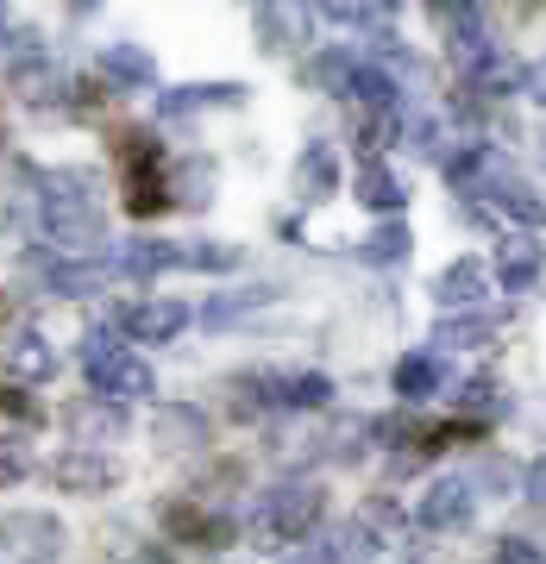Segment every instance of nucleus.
Here are the masks:
<instances>
[{"instance_id": "2", "label": "nucleus", "mask_w": 546, "mask_h": 564, "mask_svg": "<svg viewBox=\"0 0 546 564\" xmlns=\"http://www.w3.org/2000/svg\"><path fill=\"white\" fill-rule=\"evenodd\" d=\"M120 163H126V214L132 220H151V214H163V207L176 202L170 195V170L176 163L163 158V144L151 139V132H120Z\"/></svg>"}, {"instance_id": "31", "label": "nucleus", "mask_w": 546, "mask_h": 564, "mask_svg": "<svg viewBox=\"0 0 546 564\" xmlns=\"http://www.w3.org/2000/svg\"><path fill=\"white\" fill-rule=\"evenodd\" d=\"M433 345H440V351H471V345H490V321H484V314L440 321V326H433Z\"/></svg>"}, {"instance_id": "30", "label": "nucleus", "mask_w": 546, "mask_h": 564, "mask_svg": "<svg viewBox=\"0 0 546 564\" xmlns=\"http://www.w3.org/2000/svg\"><path fill=\"white\" fill-rule=\"evenodd\" d=\"M270 295H277V289H233V295H214V302L202 307V321L207 326H233L239 321V314H251V307H270Z\"/></svg>"}, {"instance_id": "32", "label": "nucleus", "mask_w": 546, "mask_h": 564, "mask_svg": "<svg viewBox=\"0 0 546 564\" xmlns=\"http://www.w3.org/2000/svg\"><path fill=\"white\" fill-rule=\"evenodd\" d=\"M408 251H415V239H408V226H403V220L377 226V232L364 239V258H371V263H403Z\"/></svg>"}, {"instance_id": "3", "label": "nucleus", "mask_w": 546, "mask_h": 564, "mask_svg": "<svg viewBox=\"0 0 546 564\" xmlns=\"http://www.w3.org/2000/svg\"><path fill=\"white\" fill-rule=\"evenodd\" d=\"M82 370H88V389H95L101 402H114V408L139 402V395H151V389H158L151 364L132 358V351H126V345H114L107 333H88V339H82Z\"/></svg>"}, {"instance_id": "29", "label": "nucleus", "mask_w": 546, "mask_h": 564, "mask_svg": "<svg viewBox=\"0 0 546 564\" xmlns=\"http://www.w3.org/2000/svg\"><path fill=\"white\" fill-rule=\"evenodd\" d=\"M471 88H478V95H515V88H527V69L515 57H503V51H496L490 63H478V69H471Z\"/></svg>"}, {"instance_id": "27", "label": "nucleus", "mask_w": 546, "mask_h": 564, "mask_svg": "<svg viewBox=\"0 0 546 564\" xmlns=\"http://www.w3.org/2000/svg\"><path fill=\"white\" fill-rule=\"evenodd\" d=\"M321 545H326V558H333V564H371V558H377V533H371L364 521L333 527Z\"/></svg>"}, {"instance_id": "21", "label": "nucleus", "mask_w": 546, "mask_h": 564, "mask_svg": "<svg viewBox=\"0 0 546 564\" xmlns=\"http://www.w3.org/2000/svg\"><path fill=\"white\" fill-rule=\"evenodd\" d=\"M226 395H233V414H264V408H283V377L277 370H245V377H233L226 383Z\"/></svg>"}, {"instance_id": "1", "label": "nucleus", "mask_w": 546, "mask_h": 564, "mask_svg": "<svg viewBox=\"0 0 546 564\" xmlns=\"http://www.w3.org/2000/svg\"><path fill=\"white\" fill-rule=\"evenodd\" d=\"M95 195H101V182L88 170H44L39 176V220L57 251H95L107 239V220H101Z\"/></svg>"}, {"instance_id": "5", "label": "nucleus", "mask_w": 546, "mask_h": 564, "mask_svg": "<svg viewBox=\"0 0 546 564\" xmlns=\"http://www.w3.org/2000/svg\"><path fill=\"white\" fill-rule=\"evenodd\" d=\"M321 508H326L321 484L296 477V484H277L270 496H264L258 521H264V533H270V540H308V533L321 527Z\"/></svg>"}, {"instance_id": "11", "label": "nucleus", "mask_w": 546, "mask_h": 564, "mask_svg": "<svg viewBox=\"0 0 546 564\" xmlns=\"http://www.w3.org/2000/svg\"><path fill=\"white\" fill-rule=\"evenodd\" d=\"M163 527H170V540H182V545H207V552H221V545L233 540V521H226V514H207V508H195L189 496L163 502Z\"/></svg>"}, {"instance_id": "41", "label": "nucleus", "mask_w": 546, "mask_h": 564, "mask_svg": "<svg viewBox=\"0 0 546 564\" xmlns=\"http://www.w3.org/2000/svg\"><path fill=\"white\" fill-rule=\"evenodd\" d=\"M515 484V470H508L503 458H490V464H478V489H508Z\"/></svg>"}, {"instance_id": "13", "label": "nucleus", "mask_w": 546, "mask_h": 564, "mask_svg": "<svg viewBox=\"0 0 546 564\" xmlns=\"http://www.w3.org/2000/svg\"><path fill=\"white\" fill-rule=\"evenodd\" d=\"M490 295V270L478 258H459V263H446L440 276H433V302L446 307V314H465V307H484Z\"/></svg>"}, {"instance_id": "33", "label": "nucleus", "mask_w": 546, "mask_h": 564, "mask_svg": "<svg viewBox=\"0 0 546 564\" xmlns=\"http://www.w3.org/2000/svg\"><path fill=\"white\" fill-rule=\"evenodd\" d=\"M333 402V383L321 370H302V377H283V408H326Z\"/></svg>"}, {"instance_id": "19", "label": "nucleus", "mask_w": 546, "mask_h": 564, "mask_svg": "<svg viewBox=\"0 0 546 564\" xmlns=\"http://www.w3.org/2000/svg\"><path fill=\"white\" fill-rule=\"evenodd\" d=\"M13 88H20V101L32 107H57L76 95V82L63 76V69H51V63H13Z\"/></svg>"}, {"instance_id": "20", "label": "nucleus", "mask_w": 546, "mask_h": 564, "mask_svg": "<svg viewBox=\"0 0 546 564\" xmlns=\"http://www.w3.org/2000/svg\"><path fill=\"white\" fill-rule=\"evenodd\" d=\"M101 76L107 82H120V88H151L158 82V63H151V51L144 44H107L101 51Z\"/></svg>"}, {"instance_id": "37", "label": "nucleus", "mask_w": 546, "mask_h": 564, "mask_svg": "<svg viewBox=\"0 0 546 564\" xmlns=\"http://www.w3.org/2000/svg\"><path fill=\"white\" fill-rule=\"evenodd\" d=\"M389 13H396V7H358V0L326 7V20H340V25H389Z\"/></svg>"}, {"instance_id": "23", "label": "nucleus", "mask_w": 546, "mask_h": 564, "mask_svg": "<svg viewBox=\"0 0 546 564\" xmlns=\"http://www.w3.org/2000/svg\"><path fill=\"white\" fill-rule=\"evenodd\" d=\"M151 433H158L163 452H195V445H207V421H202V408H158Z\"/></svg>"}, {"instance_id": "22", "label": "nucleus", "mask_w": 546, "mask_h": 564, "mask_svg": "<svg viewBox=\"0 0 546 564\" xmlns=\"http://www.w3.org/2000/svg\"><path fill=\"white\" fill-rule=\"evenodd\" d=\"M546 251L527 232H515V239L496 245V276H503V289H534V276H540Z\"/></svg>"}, {"instance_id": "38", "label": "nucleus", "mask_w": 546, "mask_h": 564, "mask_svg": "<svg viewBox=\"0 0 546 564\" xmlns=\"http://www.w3.org/2000/svg\"><path fill=\"white\" fill-rule=\"evenodd\" d=\"M408 139H415V151H421V158H440V163H446V132H440V120H415V126H408Z\"/></svg>"}, {"instance_id": "18", "label": "nucleus", "mask_w": 546, "mask_h": 564, "mask_svg": "<svg viewBox=\"0 0 546 564\" xmlns=\"http://www.w3.org/2000/svg\"><path fill=\"white\" fill-rule=\"evenodd\" d=\"M114 270L120 276H163V270H182V245L170 239H132L114 251Z\"/></svg>"}, {"instance_id": "25", "label": "nucleus", "mask_w": 546, "mask_h": 564, "mask_svg": "<svg viewBox=\"0 0 546 564\" xmlns=\"http://www.w3.org/2000/svg\"><path fill=\"white\" fill-rule=\"evenodd\" d=\"M251 20H258L264 51H296V44H302V32H308V13H302V7H258Z\"/></svg>"}, {"instance_id": "7", "label": "nucleus", "mask_w": 546, "mask_h": 564, "mask_svg": "<svg viewBox=\"0 0 546 564\" xmlns=\"http://www.w3.org/2000/svg\"><path fill=\"white\" fill-rule=\"evenodd\" d=\"M63 426H69V445L76 452H101L126 433V408L101 402V395H82V402L63 408Z\"/></svg>"}, {"instance_id": "34", "label": "nucleus", "mask_w": 546, "mask_h": 564, "mask_svg": "<svg viewBox=\"0 0 546 564\" xmlns=\"http://www.w3.org/2000/svg\"><path fill=\"white\" fill-rule=\"evenodd\" d=\"M308 76L321 82V88H333V95H345V88H352V76H358V57H352V51H321Z\"/></svg>"}, {"instance_id": "28", "label": "nucleus", "mask_w": 546, "mask_h": 564, "mask_svg": "<svg viewBox=\"0 0 546 564\" xmlns=\"http://www.w3.org/2000/svg\"><path fill=\"white\" fill-rule=\"evenodd\" d=\"M170 195H176L182 207H207L214 202V163L207 158H189L170 170Z\"/></svg>"}, {"instance_id": "17", "label": "nucleus", "mask_w": 546, "mask_h": 564, "mask_svg": "<svg viewBox=\"0 0 546 564\" xmlns=\"http://www.w3.org/2000/svg\"><path fill=\"white\" fill-rule=\"evenodd\" d=\"M340 188V158H333V144H308L302 158H296V202H326Z\"/></svg>"}, {"instance_id": "12", "label": "nucleus", "mask_w": 546, "mask_h": 564, "mask_svg": "<svg viewBox=\"0 0 546 564\" xmlns=\"http://www.w3.org/2000/svg\"><path fill=\"white\" fill-rule=\"evenodd\" d=\"M471 514H478V496H471L465 477H440V484L421 496V508H415V521L433 527V533H452V527H465Z\"/></svg>"}, {"instance_id": "42", "label": "nucleus", "mask_w": 546, "mask_h": 564, "mask_svg": "<svg viewBox=\"0 0 546 564\" xmlns=\"http://www.w3.org/2000/svg\"><path fill=\"white\" fill-rule=\"evenodd\" d=\"M459 408H471V414H478V408H496V383H484V377H478V383H465Z\"/></svg>"}, {"instance_id": "47", "label": "nucleus", "mask_w": 546, "mask_h": 564, "mask_svg": "<svg viewBox=\"0 0 546 564\" xmlns=\"http://www.w3.org/2000/svg\"><path fill=\"white\" fill-rule=\"evenodd\" d=\"M7 226H13V220H7V214H0V239H7Z\"/></svg>"}, {"instance_id": "4", "label": "nucleus", "mask_w": 546, "mask_h": 564, "mask_svg": "<svg viewBox=\"0 0 546 564\" xmlns=\"http://www.w3.org/2000/svg\"><path fill=\"white\" fill-rule=\"evenodd\" d=\"M63 521L44 508H7L0 514V552L20 564H57L63 558Z\"/></svg>"}, {"instance_id": "24", "label": "nucleus", "mask_w": 546, "mask_h": 564, "mask_svg": "<svg viewBox=\"0 0 546 564\" xmlns=\"http://www.w3.org/2000/svg\"><path fill=\"white\" fill-rule=\"evenodd\" d=\"M358 202L371 207V214H403V202H408V195H403V176H396L389 163L371 158V163L358 170Z\"/></svg>"}, {"instance_id": "8", "label": "nucleus", "mask_w": 546, "mask_h": 564, "mask_svg": "<svg viewBox=\"0 0 546 564\" xmlns=\"http://www.w3.org/2000/svg\"><path fill=\"white\" fill-rule=\"evenodd\" d=\"M51 484L63 489V496H107V489L120 484V464L107 458V452H63L57 464H51Z\"/></svg>"}, {"instance_id": "43", "label": "nucleus", "mask_w": 546, "mask_h": 564, "mask_svg": "<svg viewBox=\"0 0 546 564\" xmlns=\"http://www.w3.org/2000/svg\"><path fill=\"white\" fill-rule=\"evenodd\" d=\"M527 502H540V508H546V458H540V464H527Z\"/></svg>"}, {"instance_id": "9", "label": "nucleus", "mask_w": 546, "mask_h": 564, "mask_svg": "<svg viewBox=\"0 0 546 564\" xmlns=\"http://www.w3.org/2000/svg\"><path fill=\"white\" fill-rule=\"evenodd\" d=\"M478 182H484V195H490V207H503L508 220H522V226H540L546 220V202L527 188L508 163H496V158H484V170H478Z\"/></svg>"}, {"instance_id": "6", "label": "nucleus", "mask_w": 546, "mask_h": 564, "mask_svg": "<svg viewBox=\"0 0 546 564\" xmlns=\"http://www.w3.org/2000/svg\"><path fill=\"white\" fill-rule=\"evenodd\" d=\"M433 20L446 25V51H452V63H459V69H478V63L496 57V44H490V32H484V7L446 0V7H433Z\"/></svg>"}, {"instance_id": "15", "label": "nucleus", "mask_w": 546, "mask_h": 564, "mask_svg": "<svg viewBox=\"0 0 546 564\" xmlns=\"http://www.w3.org/2000/svg\"><path fill=\"white\" fill-rule=\"evenodd\" d=\"M7 370H13V383H51V377H57V351H51V339H44V333H32V326H25V333H13V339H7Z\"/></svg>"}, {"instance_id": "26", "label": "nucleus", "mask_w": 546, "mask_h": 564, "mask_svg": "<svg viewBox=\"0 0 546 564\" xmlns=\"http://www.w3.org/2000/svg\"><path fill=\"white\" fill-rule=\"evenodd\" d=\"M440 383H446V370H440L433 351H408V358L396 364V395H403V402H427Z\"/></svg>"}, {"instance_id": "35", "label": "nucleus", "mask_w": 546, "mask_h": 564, "mask_svg": "<svg viewBox=\"0 0 546 564\" xmlns=\"http://www.w3.org/2000/svg\"><path fill=\"white\" fill-rule=\"evenodd\" d=\"M25 477H32V445H25L20 433H7V440H0V489L25 484Z\"/></svg>"}, {"instance_id": "16", "label": "nucleus", "mask_w": 546, "mask_h": 564, "mask_svg": "<svg viewBox=\"0 0 546 564\" xmlns=\"http://www.w3.org/2000/svg\"><path fill=\"white\" fill-rule=\"evenodd\" d=\"M120 276L114 270V258H63V263H51V295H101L107 282Z\"/></svg>"}, {"instance_id": "14", "label": "nucleus", "mask_w": 546, "mask_h": 564, "mask_svg": "<svg viewBox=\"0 0 546 564\" xmlns=\"http://www.w3.org/2000/svg\"><path fill=\"white\" fill-rule=\"evenodd\" d=\"M245 82H189V88H170L158 101L163 120H189V113H207V107H239Z\"/></svg>"}, {"instance_id": "39", "label": "nucleus", "mask_w": 546, "mask_h": 564, "mask_svg": "<svg viewBox=\"0 0 546 564\" xmlns=\"http://www.w3.org/2000/svg\"><path fill=\"white\" fill-rule=\"evenodd\" d=\"M496 564H546V552L534 540H515L508 533V540H496Z\"/></svg>"}, {"instance_id": "45", "label": "nucleus", "mask_w": 546, "mask_h": 564, "mask_svg": "<svg viewBox=\"0 0 546 564\" xmlns=\"http://www.w3.org/2000/svg\"><path fill=\"white\" fill-rule=\"evenodd\" d=\"M283 564H333V558H326V545H308V552H296V558H283Z\"/></svg>"}, {"instance_id": "44", "label": "nucleus", "mask_w": 546, "mask_h": 564, "mask_svg": "<svg viewBox=\"0 0 546 564\" xmlns=\"http://www.w3.org/2000/svg\"><path fill=\"white\" fill-rule=\"evenodd\" d=\"M527 95L546 107V63H534V69H527Z\"/></svg>"}, {"instance_id": "46", "label": "nucleus", "mask_w": 546, "mask_h": 564, "mask_svg": "<svg viewBox=\"0 0 546 564\" xmlns=\"http://www.w3.org/2000/svg\"><path fill=\"white\" fill-rule=\"evenodd\" d=\"M7 44H39V39H32V32H20V39H13V25H7V13H0V51H7Z\"/></svg>"}, {"instance_id": "36", "label": "nucleus", "mask_w": 546, "mask_h": 564, "mask_svg": "<svg viewBox=\"0 0 546 564\" xmlns=\"http://www.w3.org/2000/svg\"><path fill=\"white\" fill-rule=\"evenodd\" d=\"M233 263H239V245H182V270H233Z\"/></svg>"}, {"instance_id": "40", "label": "nucleus", "mask_w": 546, "mask_h": 564, "mask_svg": "<svg viewBox=\"0 0 546 564\" xmlns=\"http://www.w3.org/2000/svg\"><path fill=\"white\" fill-rule=\"evenodd\" d=\"M0 414H13V421H39V402H32V395H25V389H13V383H0Z\"/></svg>"}, {"instance_id": "10", "label": "nucleus", "mask_w": 546, "mask_h": 564, "mask_svg": "<svg viewBox=\"0 0 546 564\" xmlns=\"http://www.w3.org/2000/svg\"><path fill=\"white\" fill-rule=\"evenodd\" d=\"M182 326H189V307L170 302V295H151V302L120 307V333H126V339H139V345H163V339H176Z\"/></svg>"}]
</instances>
